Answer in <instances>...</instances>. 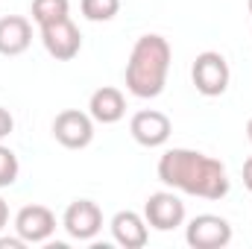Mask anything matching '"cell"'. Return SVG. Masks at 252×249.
Returning <instances> with one entry per match:
<instances>
[{
  "label": "cell",
  "mask_w": 252,
  "mask_h": 249,
  "mask_svg": "<svg viewBox=\"0 0 252 249\" xmlns=\"http://www.w3.org/2000/svg\"><path fill=\"white\" fill-rule=\"evenodd\" d=\"M158 179L199 199H223L229 193V173L223 161L185 147H173L158 158Z\"/></svg>",
  "instance_id": "cell-1"
},
{
  "label": "cell",
  "mask_w": 252,
  "mask_h": 249,
  "mask_svg": "<svg viewBox=\"0 0 252 249\" xmlns=\"http://www.w3.org/2000/svg\"><path fill=\"white\" fill-rule=\"evenodd\" d=\"M170 59H173V50H170V41L164 35H156V32L141 35L135 41L132 53H129L126 73H124L129 94H135L141 100L158 97L164 91V85H167Z\"/></svg>",
  "instance_id": "cell-2"
},
{
  "label": "cell",
  "mask_w": 252,
  "mask_h": 249,
  "mask_svg": "<svg viewBox=\"0 0 252 249\" xmlns=\"http://www.w3.org/2000/svg\"><path fill=\"white\" fill-rule=\"evenodd\" d=\"M190 79H193V88H196L202 97H220V94H226V88H229L232 70H229V62L223 59V53L205 50V53H199V56L193 59Z\"/></svg>",
  "instance_id": "cell-3"
},
{
  "label": "cell",
  "mask_w": 252,
  "mask_h": 249,
  "mask_svg": "<svg viewBox=\"0 0 252 249\" xmlns=\"http://www.w3.org/2000/svg\"><path fill=\"white\" fill-rule=\"evenodd\" d=\"M185 241L193 249H223L232 241V226L220 214H196L185 229Z\"/></svg>",
  "instance_id": "cell-4"
},
{
  "label": "cell",
  "mask_w": 252,
  "mask_h": 249,
  "mask_svg": "<svg viewBox=\"0 0 252 249\" xmlns=\"http://www.w3.org/2000/svg\"><path fill=\"white\" fill-rule=\"evenodd\" d=\"M144 220L158 232H173L185 223V202L173 190L150 193V199L144 202Z\"/></svg>",
  "instance_id": "cell-5"
},
{
  "label": "cell",
  "mask_w": 252,
  "mask_h": 249,
  "mask_svg": "<svg viewBox=\"0 0 252 249\" xmlns=\"http://www.w3.org/2000/svg\"><path fill=\"white\" fill-rule=\"evenodd\" d=\"M53 138L67 150H85L94 141V118L79 109H64L53 121Z\"/></svg>",
  "instance_id": "cell-6"
},
{
  "label": "cell",
  "mask_w": 252,
  "mask_h": 249,
  "mask_svg": "<svg viewBox=\"0 0 252 249\" xmlns=\"http://www.w3.org/2000/svg\"><path fill=\"white\" fill-rule=\"evenodd\" d=\"M62 226L73 241H94L103 229V211L91 199H73L64 208Z\"/></svg>",
  "instance_id": "cell-7"
},
{
  "label": "cell",
  "mask_w": 252,
  "mask_h": 249,
  "mask_svg": "<svg viewBox=\"0 0 252 249\" xmlns=\"http://www.w3.org/2000/svg\"><path fill=\"white\" fill-rule=\"evenodd\" d=\"M41 41H44V50H47L56 62H70V59L82 50V35H79L76 24H73L70 18L44 24V27H41Z\"/></svg>",
  "instance_id": "cell-8"
},
{
  "label": "cell",
  "mask_w": 252,
  "mask_h": 249,
  "mask_svg": "<svg viewBox=\"0 0 252 249\" xmlns=\"http://www.w3.org/2000/svg\"><path fill=\"white\" fill-rule=\"evenodd\" d=\"M129 132H132V138H135L141 147L156 150V147H164V144H167V138H170V132H173V124H170V118H167L164 112L144 109V112L132 115Z\"/></svg>",
  "instance_id": "cell-9"
},
{
  "label": "cell",
  "mask_w": 252,
  "mask_h": 249,
  "mask_svg": "<svg viewBox=\"0 0 252 249\" xmlns=\"http://www.w3.org/2000/svg\"><path fill=\"white\" fill-rule=\"evenodd\" d=\"M15 232L27 244H44L56 232V214L47 205H24L15 214Z\"/></svg>",
  "instance_id": "cell-10"
},
{
  "label": "cell",
  "mask_w": 252,
  "mask_h": 249,
  "mask_svg": "<svg viewBox=\"0 0 252 249\" xmlns=\"http://www.w3.org/2000/svg\"><path fill=\"white\" fill-rule=\"evenodd\" d=\"M88 115L97 121V124L109 126V124H118L121 118L126 115V97L121 88H112V85H103L91 94L88 100Z\"/></svg>",
  "instance_id": "cell-11"
},
{
  "label": "cell",
  "mask_w": 252,
  "mask_h": 249,
  "mask_svg": "<svg viewBox=\"0 0 252 249\" xmlns=\"http://www.w3.org/2000/svg\"><path fill=\"white\" fill-rule=\"evenodd\" d=\"M32 44V24L24 15L0 18V56H21Z\"/></svg>",
  "instance_id": "cell-12"
},
{
  "label": "cell",
  "mask_w": 252,
  "mask_h": 249,
  "mask_svg": "<svg viewBox=\"0 0 252 249\" xmlns=\"http://www.w3.org/2000/svg\"><path fill=\"white\" fill-rule=\"evenodd\" d=\"M112 238L115 244H121L124 249H141L147 247V220L138 211H118L112 217Z\"/></svg>",
  "instance_id": "cell-13"
},
{
  "label": "cell",
  "mask_w": 252,
  "mask_h": 249,
  "mask_svg": "<svg viewBox=\"0 0 252 249\" xmlns=\"http://www.w3.org/2000/svg\"><path fill=\"white\" fill-rule=\"evenodd\" d=\"M67 12H70V0H32V9H30L32 21L38 27L62 21V18H67Z\"/></svg>",
  "instance_id": "cell-14"
},
{
  "label": "cell",
  "mask_w": 252,
  "mask_h": 249,
  "mask_svg": "<svg viewBox=\"0 0 252 249\" xmlns=\"http://www.w3.org/2000/svg\"><path fill=\"white\" fill-rule=\"evenodd\" d=\"M79 9L88 21L100 24V21H112L121 12V0H79Z\"/></svg>",
  "instance_id": "cell-15"
},
{
  "label": "cell",
  "mask_w": 252,
  "mask_h": 249,
  "mask_svg": "<svg viewBox=\"0 0 252 249\" xmlns=\"http://www.w3.org/2000/svg\"><path fill=\"white\" fill-rule=\"evenodd\" d=\"M18 173H21V164H18V156L9 150V147H3L0 144V187H9L15 185V179H18Z\"/></svg>",
  "instance_id": "cell-16"
},
{
  "label": "cell",
  "mask_w": 252,
  "mask_h": 249,
  "mask_svg": "<svg viewBox=\"0 0 252 249\" xmlns=\"http://www.w3.org/2000/svg\"><path fill=\"white\" fill-rule=\"evenodd\" d=\"M12 129H15V118L9 115V109H3V106H0V141H3V138H9V135H12Z\"/></svg>",
  "instance_id": "cell-17"
},
{
  "label": "cell",
  "mask_w": 252,
  "mask_h": 249,
  "mask_svg": "<svg viewBox=\"0 0 252 249\" xmlns=\"http://www.w3.org/2000/svg\"><path fill=\"white\" fill-rule=\"evenodd\" d=\"M27 241L18 235V238H0V249H24Z\"/></svg>",
  "instance_id": "cell-18"
},
{
  "label": "cell",
  "mask_w": 252,
  "mask_h": 249,
  "mask_svg": "<svg viewBox=\"0 0 252 249\" xmlns=\"http://www.w3.org/2000/svg\"><path fill=\"white\" fill-rule=\"evenodd\" d=\"M244 185H247V190L252 193V156L244 161Z\"/></svg>",
  "instance_id": "cell-19"
},
{
  "label": "cell",
  "mask_w": 252,
  "mask_h": 249,
  "mask_svg": "<svg viewBox=\"0 0 252 249\" xmlns=\"http://www.w3.org/2000/svg\"><path fill=\"white\" fill-rule=\"evenodd\" d=\"M6 223H9V205H6V199L0 196V232L6 229Z\"/></svg>",
  "instance_id": "cell-20"
},
{
  "label": "cell",
  "mask_w": 252,
  "mask_h": 249,
  "mask_svg": "<svg viewBox=\"0 0 252 249\" xmlns=\"http://www.w3.org/2000/svg\"><path fill=\"white\" fill-rule=\"evenodd\" d=\"M247 138H250V144H252V118H250V124H247Z\"/></svg>",
  "instance_id": "cell-21"
},
{
  "label": "cell",
  "mask_w": 252,
  "mask_h": 249,
  "mask_svg": "<svg viewBox=\"0 0 252 249\" xmlns=\"http://www.w3.org/2000/svg\"><path fill=\"white\" fill-rule=\"evenodd\" d=\"M250 15H252V0H250Z\"/></svg>",
  "instance_id": "cell-22"
}]
</instances>
